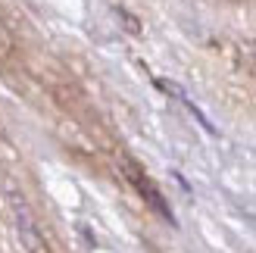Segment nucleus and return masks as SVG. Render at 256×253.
Masks as SVG:
<instances>
[{
  "label": "nucleus",
  "instance_id": "f257e3e1",
  "mask_svg": "<svg viewBox=\"0 0 256 253\" xmlns=\"http://www.w3.org/2000/svg\"><path fill=\"white\" fill-rule=\"evenodd\" d=\"M10 204H12V216H16V225H19V234H22L25 247H28V250H38V247H41V241H38V232H34L28 204H25L19 194H12V191H10Z\"/></svg>",
  "mask_w": 256,
  "mask_h": 253
}]
</instances>
